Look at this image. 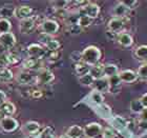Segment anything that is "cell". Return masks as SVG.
<instances>
[{
  "label": "cell",
  "instance_id": "obj_12",
  "mask_svg": "<svg viewBox=\"0 0 147 138\" xmlns=\"http://www.w3.org/2000/svg\"><path fill=\"white\" fill-rule=\"evenodd\" d=\"M22 68L24 71H28V72H37L41 68V60L36 58H32V57H28L25 58L22 62Z\"/></svg>",
  "mask_w": 147,
  "mask_h": 138
},
{
  "label": "cell",
  "instance_id": "obj_52",
  "mask_svg": "<svg viewBox=\"0 0 147 138\" xmlns=\"http://www.w3.org/2000/svg\"><path fill=\"white\" fill-rule=\"evenodd\" d=\"M113 138H118V137H117V136H116V137H113Z\"/></svg>",
  "mask_w": 147,
  "mask_h": 138
},
{
  "label": "cell",
  "instance_id": "obj_32",
  "mask_svg": "<svg viewBox=\"0 0 147 138\" xmlns=\"http://www.w3.org/2000/svg\"><path fill=\"white\" fill-rule=\"evenodd\" d=\"M92 19H90V18H88L87 16H82V15H79V19H78V24L81 27V28L84 30V29H86V28H88L89 25H92Z\"/></svg>",
  "mask_w": 147,
  "mask_h": 138
},
{
  "label": "cell",
  "instance_id": "obj_21",
  "mask_svg": "<svg viewBox=\"0 0 147 138\" xmlns=\"http://www.w3.org/2000/svg\"><path fill=\"white\" fill-rule=\"evenodd\" d=\"M69 138H82L84 137V132H83L82 126H78V124H74L69 126L65 133Z\"/></svg>",
  "mask_w": 147,
  "mask_h": 138
},
{
  "label": "cell",
  "instance_id": "obj_34",
  "mask_svg": "<svg viewBox=\"0 0 147 138\" xmlns=\"http://www.w3.org/2000/svg\"><path fill=\"white\" fill-rule=\"evenodd\" d=\"M113 123L118 129H126L128 126V121L122 116H116L113 118Z\"/></svg>",
  "mask_w": 147,
  "mask_h": 138
},
{
  "label": "cell",
  "instance_id": "obj_41",
  "mask_svg": "<svg viewBox=\"0 0 147 138\" xmlns=\"http://www.w3.org/2000/svg\"><path fill=\"white\" fill-rule=\"evenodd\" d=\"M101 135H102V137H103V138H113V137H116V136H117L116 134H115V132H113L111 129H109V128L103 130Z\"/></svg>",
  "mask_w": 147,
  "mask_h": 138
},
{
  "label": "cell",
  "instance_id": "obj_45",
  "mask_svg": "<svg viewBox=\"0 0 147 138\" xmlns=\"http://www.w3.org/2000/svg\"><path fill=\"white\" fill-rule=\"evenodd\" d=\"M138 128L139 129H141L142 131H147V121L139 120L138 121Z\"/></svg>",
  "mask_w": 147,
  "mask_h": 138
},
{
  "label": "cell",
  "instance_id": "obj_23",
  "mask_svg": "<svg viewBox=\"0 0 147 138\" xmlns=\"http://www.w3.org/2000/svg\"><path fill=\"white\" fill-rule=\"evenodd\" d=\"M89 70H90V67L87 65L84 62H78V63H75V72L78 75V77H81L83 75H86V74L89 73Z\"/></svg>",
  "mask_w": 147,
  "mask_h": 138
},
{
  "label": "cell",
  "instance_id": "obj_43",
  "mask_svg": "<svg viewBox=\"0 0 147 138\" xmlns=\"http://www.w3.org/2000/svg\"><path fill=\"white\" fill-rule=\"evenodd\" d=\"M122 2L124 3L129 10L135 9V6L138 4V1H136V0H125V1H122Z\"/></svg>",
  "mask_w": 147,
  "mask_h": 138
},
{
  "label": "cell",
  "instance_id": "obj_36",
  "mask_svg": "<svg viewBox=\"0 0 147 138\" xmlns=\"http://www.w3.org/2000/svg\"><path fill=\"white\" fill-rule=\"evenodd\" d=\"M82 31H83V29L81 28L78 23L68 25V32H69L71 35H79V34L82 33Z\"/></svg>",
  "mask_w": 147,
  "mask_h": 138
},
{
  "label": "cell",
  "instance_id": "obj_44",
  "mask_svg": "<svg viewBox=\"0 0 147 138\" xmlns=\"http://www.w3.org/2000/svg\"><path fill=\"white\" fill-rule=\"evenodd\" d=\"M31 96L34 99H39L43 96V92L41 90H34L31 92Z\"/></svg>",
  "mask_w": 147,
  "mask_h": 138
},
{
  "label": "cell",
  "instance_id": "obj_28",
  "mask_svg": "<svg viewBox=\"0 0 147 138\" xmlns=\"http://www.w3.org/2000/svg\"><path fill=\"white\" fill-rule=\"evenodd\" d=\"M135 56L141 61H147V46H140L135 51Z\"/></svg>",
  "mask_w": 147,
  "mask_h": 138
},
{
  "label": "cell",
  "instance_id": "obj_35",
  "mask_svg": "<svg viewBox=\"0 0 147 138\" xmlns=\"http://www.w3.org/2000/svg\"><path fill=\"white\" fill-rule=\"evenodd\" d=\"M137 75H138V78H142V79H147V62L141 65L139 67L138 72H137Z\"/></svg>",
  "mask_w": 147,
  "mask_h": 138
},
{
  "label": "cell",
  "instance_id": "obj_31",
  "mask_svg": "<svg viewBox=\"0 0 147 138\" xmlns=\"http://www.w3.org/2000/svg\"><path fill=\"white\" fill-rule=\"evenodd\" d=\"M60 46H61V44H60V42H59V40L53 38V39L51 40L44 48L46 49L47 52H56V51H59Z\"/></svg>",
  "mask_w": 147,
  "mask_h": 138
},
{
  "label": "cell",
  "instance_id": "obj_33",
  "mask_svg": "<svg viewBox=\"0 0 147 138\" xmlns=\"http://www.w3.org/2000/svg\"><path fill=\"white\" fill-rule=\"evenodd\" d=\"M39 138H57L55 135L54 130L51 126H45L42 131H40Z\"/></svg>",
  "mask_w": 147,
  "mask_h": 138
},
{
  "label": "cell",
  "instance_id": "obj_20",
  "mask_svg": "<svg viewBox=\"0 0 147 138\" xmlns=\"http://www.w3.org/2000/svg\"><path fill=\"white\" fill-rule=\"evenodd\" d=\"M117 42L119 43L120 46H123V48H128L132 44L134 40H132L131 35L129 33H126V32H122V33H119L118 36H117Z\"/></svg>",
  "mask_w": 147,
  "mask_h": 138
},
{
  "label": "cell",
  "instance_id": "obj_30",
  "mask_svg": "<svg viewBox=\"0 0 147 138\" xmlns=\"http://www.w3.org/2000/svg\"><path fill=\"white\" fill-rule=\"evenodd\" d=\"M11 29H12V22H11V20L0 18V34L9 33V32H11Z\"/></svg>",
  "mask_w": 147,
  "mask_h": 138
},
{
  "label": "cell",
  "instance_id": "obj_39",
  "mask_svg": "<svg viewBox=\"0 0 147 138\" xmlns=\"http://www.w3.org/2000/svg\"><path fill=\"white\" fill-rule=\"evenodd\" d=\"M39 42L41 43V46H45L47 43L51 41V40L53 39L52 36H49V35H46V34H43V33H41V34L39 35Z\"/></svg>",
  "mask_w": 147,
  "mask_h": 138
},
{
  "label": "cell",
  "instance_id": "obj_27",
  "mask_svg": "<svg viewBox=\"0 0 147 138\" xmlns=\"http://www.w3.org/2000/svg\"><path fill=\"white\" fill-rule=\"evenodd\" d=\"M129 109L131 111L132 113L135 114H140L143 111V105H142V102L140 100V98H137V99H132L130 103H129Z\"/></svg>",
  "mask_w": 147,
  "mask_h": 138
},
{
  "label": "cell",
  "instance_id": "obj_46",
  "mask_svg": "<svg viewBox=\"0 0 147 138\" xmlns=\"http://www.w3.org/2000/svg\"><path fill=\"white\" fill-rule=\"evenodd\" d=\"M140 120L147 121V107H144V109H143V111L140 113Z\"/></svg>",
  "mask_w": 147,
  "mask_h": 138
},
{
  "label": "cell",
  "instance_id": "obj_22",
  "mask_svg": "<svg viewBox=\"0 0 147 138\" xmlns=\"http://www.w3.org/2000/svg\"><path fill=\"white\" fill-rule=\"evenodd\" d=\"M118 74H119V68H118V65H113V63L104 65V67H103V76L104 77L109 78V77L118 75Z\"/></svg>",
  "mask_w": 147,
  "mask_h": 138
},
{
  "label": "cell",
  "instance_id": "obj_3",
  "mask_svg": "<svg viewBox=\"0 0 147 138\" xmlns=\"http://www.w3.org/2000/svg\"><path fill=\"white\" fill-rule=\"evenodd\" d=\"M39 29L41 33L46 35H49V36H53L58 33L59 29H60V25L56 20H53V19H44L41 24L39 25Z\"/></svg>",
  "mask_w": 147,
  "mask_h": 138
},
{
  "label": "cell",
  "instance_id": "obj_16",
  "mask_svg": "<svg viewBox=\"0 0 147 138\" xmlns=\"http://www.w3.org/2000/svg\"><path fill=\"white\" fill-rule=\"evenodd\" d=\"M128 13H129V9L122 2V1H120V2L117 3L113 9V17H116V18L124 19V17H126V16L128 15Z\"/></svg>",
  "mask_w": 147,
  "mask_h": 138
},
{
  "label": "cell",
  "instance_id": "obj_19",
  "mask_svg": "<svg viewBox=\"0 0 147 138\" xmlns=\"http://www.w3.org/2000/svg\"><path fill=\"white\" fill-rule=\"evenodd\" d=\"M16 6L13 4H5L0 7V18L7 19L9 20L11 18L15 17Z\"/></svg>",
  "mask_w": 147,
  "mask_h": 138
},
{
  "label": "cell",
  "instance_id": "obj_51",
  "mask_svg": "<svg viewBox=\"0 0 147 138\" xmlns=\"http://www.w3.org/2000/svg\"><path fill=\"white\" fill-rule=\"evenodd\" d=\"M2 118H3V115L1 113H0V121H1V119H2Z\"/></svg>",
  "mask_w": 147,
  "mask_h": 138
},
{
  "label": "cell",
  "instance_id": "obj_18",
  "mask_svg": "<svg viewBox=\"0 0 147 138\" xmlns=\"http://www.w3.org/2000/svg\"><path fill=\"white\" fill-rule=\"evenodd\" d=\"M0 113L2 114L3 117H13L16 113V105L13 102L6 100L0 105Z\"/></svg>",
  "mask_w": 147,
  "mask_h": 138
},
{
  "label": "cell",
  "instance_id": "obj_24",
  "mask_svg": "<svg viewBox=\"0 0 147 138\" xmlns=\"http://www.w3.org/2000/svg\"><path fill=\"white\" fill-rule=\"evenodd\" d=\"M14 79V74L9 68H0V81L9 82Z\"/></svg>",
  "mask_w": 147,
  "mask_h": 138
},
{
  "label": "cell",
  "instance_id": "obj_4",
  "mask_svg": "<svg viewBox=\"0 0 147 138\" xmlns=\"http://www.w3.org/2000/svg\"><path fill=\"white\" fill-rule=\"evenodd\" d=\"M100 14V6L96 3L92 2H87L85 5L80 6L79 10V15L82 16H87L90 19H96Z\"/></svg>",
  "mask_w": 147,
  "mask_h": 138
},
{
  "label": "cell",
  "instance_id": "obj_17",
  "mask_svg": "<svg viewBox=\"0 0 147 138\" xmlns=\"http://www.w3.org/2000/svg\"><path fill=\"white\" fill-rule=\"evenodd\" d=\"M119 77L122 82L126 83H132L137 81L138 79V75L136 72H134L132 70H124L121 71L119 73Z\"/></svg>",
  "mask_w": 147,
  "mask_h": 138
},
{
  "label": "cell",
  "instance_id": "obj_10",
  "mask_svg": "<svg viewBox=\"0 0 147 138\" xmlns=\"http://www.w3.org/2000/svg\"><path fill=\"white\" fill-rule=\"evenodd\" d=\"M16 79L21 84H37L36 75H34L32 72H28V71L23 70L21 72H19L17 74Z\"/></svg>",
  "mask_w": 147,
  "mask_h": 138
},
{
  "label": "cell",
  "instance_id": "obj_15",
  "mask_svg": "<svg viewBox=\"0 0 147 138\" xmlns=\"http://www.w3.org/2000/svg\"><path fill=\"white\" fill-rule=\"evenodd\" d=\"M40 129H41L40 123L35 121V120L26 121V122L22 126V131H23L25 134H28V135H34V134L39 133Z\"/></svg>",
  "mask_w": 147,
  "mask_h": 138
},
{
  "label": "cell",
  "instance_id": "obj_5",
  "mask_svg": "<svg viewBox=\"0 0 147 138\" xmlns=\"http://www.w3.org/2000/svg\"><path fill=\"white\" fill-rule=\"evenodd\" d=\"M26 53H28V57H32V58H36L41 60V59L44 58L46 56L47 51L40 43H32V44H30L26 48Z\"/></svg>",
  "mask_w": 147,
  "mask_h": 138
},
{
  "label": "cell",
  "instance_id": "obj_11",
  "mask_svg": "<svg viewBox=\"0 0 147 138\" xmlns=\"http://www.w3.org/2000/svg\"><path fill=\"white\" fill-rule=\"evenodd\" d=\"M33 14H34V10H33V7H31L30 5L22 4V5H19L16 7L15 17L17 19H19L20 21H21V20H24V19H28V18H31V17H33Z\"/></svg>",
  "mask_w": 147,
  "mask_h": 138
},
{
  "label": "cell",
  "instance_id": "obj_48",
  "mask_svg": "<svg viewBox=\"0 0 147 138\" xmlns=\"http://www.w3.org/2000/svg\"><path fill=\"white\" fill-rule=\"evenodd\" d=\"M106 36H107L108 39H113V40H116L117 39V36H118V34H116V33H113V32L110 31H106Z\"/></svg>",
  "mask_w": 147,
  "mask_h": 138
},
{
  "label": "cell",
  "instance_id": "obj_49",
  "mask_svg": "<svg viewBox=\"0 0 147 138\" xmlns=\"http://www.w3.org/2000/svg\"><path fill=\"white\" fill-rule=\"evenodd\" d=\"M140 100H141L143 107H147V93H145V94L142 95V97L140 98Z\"/></svg>",
  "mask_w": 147,
  "mask_h": 138
},
{
  "label": "cell",
  "instance_id": "obj_25",
  "mask_svg": "<svg viewBox=\"0 0 147 138\" xmlns=\"http://www.w3.org/2000/svg\"><path fill=\"white\" fill-rule=\"evenodd\" d=\"M89 99H90V101H92V103H95L96 105H98V107L104 103V96H103V94L100 92H97L95 90L92 91L90 95H89Z\"/></svg>",
  "mask_w": 147,
  "mask_h": 138
},
{
  "label": "cell",
  "instance_id": "obj_50",
  "mask_svg": "<svg viewBox=\"0 0 147 138\" xmlns=\"http://www.w3.org/2000/svg\"><path fill=\"white\" fill-rule=\"evenodd\" d=\"M58 138H69L68 137L67 135H66V134H63V135H61V136H59Z\"/></svg>",
  "mask_w": 147,
  "mask_h": 138
},
{
  "label": "cell",
  "instance_id": "obj_40",
  "mask_svg": "<svg viewBox=\"0 0 147 138\" xmlns=\"http://www.w3.org/2000/svg\"><path fill=\"white\" fill-rule=\"evenodd\" d=\"M55 10H66L67 5L69 4V1H55L53 2Z\"/></svg>",
  "mask_w": 147,
  "mask_h": 138
},
{
  "label": "cell",
  "instance_id": "obj_9",
  "mask_svg": "<svg viewBox=\"0 0 147 138\" xmlns=\"http://www.w3.org/2000/svg\"><path fill=\"white\" fill-rule=\"evenodd\" d=\"M0 128L4 132L12 133L15 132L16 130L19 128V122L18 120L14 117H3L0 121Z\"/></svg>",
  "mask_w": 147,
  "mask_h": 138
},
{
  "label": "cell",
  "instance_id": "obj_29",
  "mask_svg": "<svg viewBox=\"0 0 147 138\" xmlns=\"http://www.w3.org/2000/svg\"><path fill=\"white\" fill-rule=\"evenodd\" d=\"M78 80H79L80 84H82L84 86H92L94 81H95V78L90 75V74H86V75H83L81 77H78Z\"/></svg>",
  "mask_w": 147,
  "mask_h": 138
},
{
  "label": "cell",
  "instance_id": "obj_38",
  "mask_svg": "<svg viewBox=\"0 0 147 138\" xmlns=\"http://www.w3.org/2000/svg\"><path fill=\"white\" fill-rule=\"evenodd\" d=\"M69 58L73 62L75 63H78V62L82 61V52H78V51H75L69 55Z\"/></svg>",
  "mask_w": 147,
  "mask_h": 138
},
{
  "label": "cell",
  "instance_id": "obj_2",
  "mask_svg": "<svg viewBox=\"0 0 147 138\" xmlns=\"http://www.w3.org/2000/svg\"><path fill=\"white\" fill-rule=\"evenodd\" d=\"M38 19H39V16H33L31 18L21 20L20 23H19V31H20V33L24 35L32 34L40 25V23L38 22Z\"/></svg>",
  "mask_w": 147,
  "mask_h": 138
},
{
  "label": "cell",
  "instance_id": "obj_53",
  "mask_svg": "<svg viewBox=\"0 0 147 138\" xmlns=\"http://www.w3.org/2000/svg\"><path fill=\"white\" fill-rule=\"evenodd\" d=\"M0 35H1V34H0Z\"/></svg>",
  "mask_w": 147,
  "mask_h": 138
},
{
  "label": "cell",
  "instance_id": "obj_6",
  "mask_svg": "<svg viewBox=\"0 0 147 138\" xmlns=\"http://www.w3.org/2000/svg\"><path fill=\"white\" fill-rule=\"evenodd\" d=\"M55 79V75L52 71L46 68H41L36 72L37 84H49Z\"/></svg>",
  "mask_w": 147,
  "mask_h": 138
},
{
  "label": "cell",
  "instance_id": "obj_47",
  "mask_svg": "<svg viewBox=\"0 0 147 138\" xmlns=\"http://www.w3.org/2000/svg\"><path fill=\"white\" fill-rule=\"evenodd\" d=\"M6 98H7V96H6L5 92H3L2 90H0V105H1L3 102L6 101Z\"/></svg>",
  "mask_w": 147,
  "mask_h": 138
},
{
  "label": "cell",
  "instance_id": "obj_26",
  "mask_svg": "<svg viewBox=\"0 0 147 138\" xmlns=\"http://www.w3.org/2000/svg\"><path fill=\"white\" fill-rule=\"evenodd\" d=\"M103 67L104 65H101V63H97V65L90 67V70H89V74L92 75L95 79H99L103 76Z\"/></svg>",
  "mask_w": 147,
  "mask_h": 138
},
{
  "label": "cell",
  "instance_id": "obj_1",
  "mask_svg": "<svg viewBox=\"0 0 147 138\" xmlns=\"http://www.w3.org/2000/svg\"><path fill=\"white\" fill-rule=\"evenodd\" d=\"M101 56V50L95 46H89L82 51V62L86 63L89 67H92L99 63Z\"/></svg>",
  "mask_w": 147,
  "mask_h": 138
},
{
  "label": "cell",
  "instance_id": "obj_42",
  "mask_svg": "<svg viewBox=\"0 0 147 138\" xmlns=\"http://www.w3.org/2000/svg\"><path fill=\"white\" fill-rule=\"evenodd\" d=\"M47 55V58L52 59V60H57L60 57V52L59 51H56V52H47L46 53Z\"/></svg>",
  "mask_w": 147,
  "mask_h": 138
},
{
  "label": "cell",
  "instance_id": "obj_7",
  "mask_svg": "<svg viewBox=\"0 0 147 138\" xmlns=\"http://www.w3.org/2000/svg\"><path fill=\"white\" fill-rule=\"evenodd\" d=\"M103 128L100 123L98 122H90L86 124L83 128V132H84V137L86 138H97L101 136Z\"/></svg>",
  "mask_w": 147,
  "mask_h": 138
},
{
  "label": "cell",
  "instance_id": "obj_13",
  "mask_svg": "<svg viewBox=\"0 0 147 138\" xmlns=\"http://www.w3.org/2000/svg\"><path fill=\"white\" fill-rule=\"evenodd\" d=\"M92 90H95L97 92L100 93H108L109 90V83H108V79L106 77H101L99 79H95L94 83H92Z\"/></svg>",
  "mask_w": 147,
  "mask_h": 138
},
{
  "label": "cell",
  "instance_id": "obj_14",
  "mask_svg": "<svg viewBox=\"0 0 147 138\" xmlns=\"http://www.w3.org/2000/svg\"><path fill=\"white\" fill-rule=\"evenodd\" d=\"M124 28V19L122 18H116L113 17L107 23V30L113 33L119 34L120 32L122 31V29Z\"/></svg>",
  "mask_w": 147,
  "mask_h": 138
},
{
  "label": "cell",
  "instance_id": "obj_8",
  "mask_svg": "<svg viewBox=\"0 0 147 138\" xmlns=\"http://www.w3.org/2000/svg\"><path fill=\"white\" fill-rule=\"evenodd\" d=\"M16 43H17V38L12 32L0 35V46L4 51L12 50L16 46Z\"/></svg>",
  "mask_w": 147,
  "mask_h": 138
},
{
  "label": "cell",
  "instance_id": "obj_37",
  "mask_svg": "<svg viewBox=\"0 0 147 138\" xmlns=\"http://www.w3.org/2000/svg\"><path fill=\"white\" fill-rule=\"evenodd\" d=\"M99 112L101 114L102 116L104 117H108L110 116V114H111V110H110V107H108L107 104H101V105H99Z\"/></svg>",
  "mask_w": 147,
  "mask_h": 138
}]
</instances>
